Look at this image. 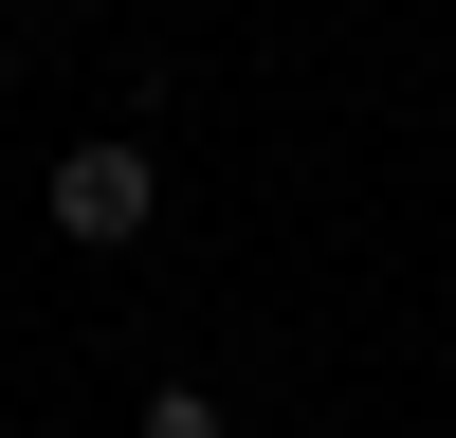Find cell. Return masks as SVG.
Returning a JSON list of instances; mask_svg holds the SVG:
<instances>
[{
    "instance_id": "cell-1",
    "label": "cell",
    "mask_w": 456,
    "mask_h": 438,
    "mask_svg": "<svg viewBox=\"0 0 456 438\" xmlns=\"http://www.w3.org/2000/svg\"><path fill=\"white\" fill-rule=\"evenodd\" d=\"M146 219H165V165H146L128 128H92V146H55V238H73V256H128Z\"/></svg>"
},
{
    "instance_id": "cell-2",
    "label": "cell",
    "mask_w": 456,
    "mask_h": 438,
    "mask_svg": "<svg viewBox=\"0 0 456 438\" xmlns=\"http://www.w3.org/2000/svg\"><path fill=\"white\" fill-rule=\"evenodd\" d=\"M128 438H238V402H201V384H165V402H146Z\"/></svg>"
}]
</instances>
